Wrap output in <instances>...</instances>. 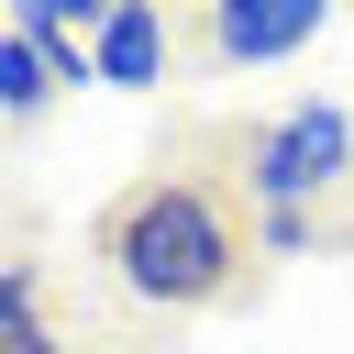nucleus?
Returning a JSON list of instances; mask_svg holds the SVG:
<instances>
[{"label": "nucleus", "instance_id": "8", "mask_svg": "<svg viewBox=\"0 0 354 354\" xmlns=\"http://www.w3.org/2000/svg\"><path fill=\"white\" fill-rule=\"evenodd\" d=\"M254 232H266V254H310V243H321V232H310V210H266Z\"/></svg>", "mask_w": 354, "mask_h": 354}, {"label": "nucleus", "instance_id": "4", "mask_svg": "<svg viewBox=\"0 0 354 354\" xmlns=\"http://www.w3.org/2000/svg\"><path fill=\"white\" fill-rule=\"evenodd\" d=\"M100 11H111V0H22V11H0V22H11V33H33V55L55 66V88H100V66H88Z\"/></svg>", "mask_w": 354, "mask_h": 354}, {"label": "nucleus", "instance_id": "7", "mask_svg": "<svg viewBox=\"0 0 354 354\" xmlns=\"http://www.w3.org/2000/svg\"><path fill=\"white\" fill-rule=\"evenodd\" d=\"M33 343H44V266L0 254V354H33Z\"/></svg>", "mask_w": 354, "mask_h": 354}, {"label": "nucleus", "instance_id": "1", "mask_svg": "<svg viewBox=\"0 0 354 354\" xmlns=\"http://www.w3.org/2000/svg\"><path fill=\"white\" fill-rule=\"evenodd\" d=\"M100 266H111V288L144 299V310H210V299L243 288V221L221 210L210 177H144V188L111 199Z\"/></svg>", "mask_w": 354, "mask_h": 354}, {"label": "nucleus", "instance_id": "2", "mask_svg": "<svg viewBox=\"0 0 354 354\" xmlns=\"http://www.w3.org/2000/svg\"><path fill=\"white\" fill-rule=\"evenodd\" d=\"M343 166H354V111H343V100H288V111L254 122V144H243L254 210H310L321 188H343Z\"/></svg>", "mask_w": 354, "mask_h": 354}, {"label": "nucleus", "instance_id": "5", "mask_svg": "<svg viewBox=\"0 0 354 354\" xmlns=\"http://www.w3.org/2000/svg\"><path fill=\"white\" fill-rule=\"evenodd\" d=\"M166 11L155 0H111L100 11V44H88V66H100V88H155L166 77Z\"/></svg>", "mask_w": 354, "mask_h": 354}, {"label": "nucleus", "instance_id": "9", "mask_svg": "<svg viewBox=\"0 0 354 354\" xmlns=\"http://www.w3.org/2000/svg\"><path fill=\"white\" fill-rule=\"evenodd\" d=\"M33 354H66V343H55V332H44V343H33Z\"/></svg>", "mask_w": 354, "mask_h": 354}, {"label": "nucleus", "instance_id": "3", "mask_svg": "<svg viewBox=\"0 0 354 354\" xmlns=\"http://www.w3.org/2000/svg\"><path fill=\"white\" fill-rule=\"evenodd\" d=\"M210 55L221 66H277V55H299V44H321L332 33V11L321 0H210Z\"/></svg>", "mask_w": 354, "mask_h": 354}, {"label": "nucleus", "instance_id": "6", "mask_svg": "<svg viewBox=\"0 0 354 354\" xmlns=\"http://www.w3.org/2000/svg\"><path fill=\"white\" fill-rule=\"evenodd\" d=\"M55 100H66V88H55V66L33 55V33L0 22V122H44Z\"/></svg>", "mask_w": 354, "mask_h": 354}]
</instances>
